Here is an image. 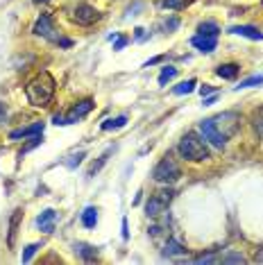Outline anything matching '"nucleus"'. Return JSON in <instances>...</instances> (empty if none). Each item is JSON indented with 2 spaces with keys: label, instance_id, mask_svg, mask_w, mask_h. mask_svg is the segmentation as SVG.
Segmentation results:
<instances>
[{
  "label": "nucleus",
  "instance_id": "nucleus-29",
  "mask_svg": "<svg viewBox=\"0 0 263 265\" xmlns=\"http://www.w3.org/2000/svg\"><path fill=\"white\" fill-rule=\"evenodd\" d=\"M245 256L243 254H229V256H223V263H245Z\"/></svg>",
  "mask_w": 263,
  "mask_h": 265
},
{
  "label": "nucleus",
  "instance_id": "nucleus-6",
  "mask_svg": "<svg viewBox=\"0 0 263 265\" xmlns=\"http://www.w3.org/2000/svg\"><path fill=\"white\" fill-rule=\"evenodd\" d=\"M213 120V125H216V129L220 134H223L225 139L227 136H231V134H236V129H238V113H234V111H225V113H220V116H216V118H211Z\"/></svg>",
  "mask_w": 263,
  "mask_h": 265
},
{
  "label": "nucleus",
  "instance_id": "nucleus-36",
  "mask_svg": "<svg viewBox=\"0 0 263 265\" xmlns=\"http://www.w3.org/2000/svg\"><path fill=\"white\" fill-rule=\"evenodd\" d=\"M123 238H130V229H127V218H123Z\"/></svg>",
  "mask_w": 263,
  "mask_h": 265
},
{
  "label": "nucleus",
  "instance_id": "nucleus-5",
  "mask_svg": "<svg viewBox=\"0 0 263 265\" xmlns=\"http://www.w3.org/2000/svg\"><path fill=\"white\" fill-rule=\"evenodd\" d=\"M170 199H172V191H170V188L154 193V195L148 199V204H145V213H148L150 218H157V215H161V213L168 209Z\"/></svg>",
  "mask_w": 263,
  "mask_h": 265
},
{
  "label": "nucleus",
  "instance_id": "nucleus-21",
  "mask_svg": "<svg viewBox=\"0 0 263 265\" xmlns=\"http://www.w3.org/2000/svg\"><path fill=\"white\" fill-rule=\"evenodd\" d=\"M109 154H112V150H107V152L102 154V157H100V159L95 161V163H93L91 168H89V173H86V177H93V175H98L100 170H102V166L107 163V159H109Z\"/></svg>",
  "mask_w": 263,
  "mask_h": 265
},
{
  "label": "nucleus",
  "instance_id": "nucleus-28",
  "mask_svg": "<svg viewBox=\"0 0 263 265\" xmlns=\"http://www.w3.org/2000/svg\"><path fill=\"white\" fill-rule=\"evenodd\" d=\"M41 143H43V141H41V136L39 134H37V136H32V139H30V143H27V145H23V150H20V157H23V154H27L30 152V150H34V147H39Z\"/></svg>",
  "mask_w": 263,
  "mask_h": 265
},
{
  "label": "nucleus",
  "instance_id": "nucleus-12",
  "mask_svg": "<svg viewBox=\"0 0 263 265\" xmlns=\"http://www.w3.org/2000/svg\"><path fill=\"white\" fill-rule=\"evenodd\" d=\"M43 129H46V123H34V125L30 127H20V129H14L12 134H9V139H27V136H37V134H43Z\"/></svg>",
  "mask_w": 263,
  "mask_h": 265
},
{
  "label": "nucleus",
  "instance_id": "nucleus-11",
  "mask_svg": "<svg viewBox=\"0 0 263 265\" xmlns=\"http://www.w3.org/2000/svg\"><path fill=\"white\" fill-rule=\"evenodd\" d=\"M191 43L200 50V53H213L218 46V36H202V34H195L191 39Z\"/></svg>",
  "mask_w": 263,
  "mask_h": 265
},
{
  "label": "nucleus",
  "instance_id": "nucleus-14",
  "mask_svg": "<svg viewBox=\"0 0 263 265\" xmlns=\"http://www.w3.org/2000/svg\"><path fill=\"white\" fill-rule=\"evenodd\" d=\"M20 218H23V211H20V209H16V211L12 213V218H9V238H7V243H9V247H14V245H16V233H19Z\"/></svg>",
  "mask_w": 263,
  "mask_h": 265
},
{
  "label": "nucleus",
  "instance_id": "nucleus-32",
  "mask_svg": "<svg viewBox=\"0 0 263 265\" xmlns=\"http://www.w3.org/2000/svg\"><path fill=\"white\" fill-rule=\"evenodd\" d=\"M82 159H84V152H77L75 157H71V161H66V166H68V168H75Z\"/></svg>",
  "mask_w": 263,
  "mask_h": 265
},
{
  "label": "nucleus",
  "instance_id": "nucleus-10",
  "mask_svg": "<svg viewBox=\"0 0 263 265\" xmlns=\"http://www.w3.org/2000/svg\"><path fill=\"white\" fill-rule=\"evenodd\" d=\"M55 222H57V213H55L53 209H46V211L37 218V227H39L43 233H53L55 231Z\"/></svg>",
  "mask_w": 263,
  "mask_h": 265
},
{
  "label": "nucleus",
  "instance_id": "nucleus-7",
  "mask_svg": "<svg viewBox=\"0 0 263 265\" xmlns=\"http://www.w3.org/2000/svg\"><path fill=\"white\" fill-rule=\"evenodd\" d=\"M200 132H202L204 141H209L216 150H223V147L227 145V139H225L223 134L216 129V125H213V120H211V118H207V120L200 123Z\"/></svg>",
  "mask_w": 263,
  "mask_h": 265
},
{
  "label": "nucleus",
  "instance_id": "nucleus-26",
  "mask_svg": "<svg viewBox=\"0 0 263 265\" xmlns=\"http://www.w3.org/2000/svg\"><path fill=\"white\" fill-rule=\"evenodd\" d=\"M191 0H161V7L164 9H184Z\"/></svg>",
  "mask_w": 263,
  "mask_h": 265
},
{
  "label": "nucleus",
  "instance_id": "nucleus-17",
  "mask_svg": "<svg viewBox=\"0 0 263 265\" xmlns=\"http://www.w3.org/2000/svg\"><path fill=\"white\" fill-rule=\"evenodd\" d=\"M127 125V116H118V118H107L102 125H100V129L102 132H113V129H120V127Z\"/></svg>",
  "mask_w": 263,
  "mask_h": 265
},
{
  "label": "nucleus",
  "instance_id": "nucleus-38",
  "mask_svg": "<svg viewBox=\"0 0 263 265\" xmlns=\"http://www.w3.org/2000/svg\"><path fill=\"white\" fill-rule=\"evenodd\" d=\"M216 102V95H211V98H204V106H211Z\"/></svg>",
  "mask_w": 263,
  "mask_h": 265
},
{
  "label": "nucleus",
  "instance_id": "nucleus-13",
  "mask_svg": "<svg viewBox=\"0 0 263 265\" xmlns=\"http://www.w3.org/2000/svg\"><path fill=\"white\" fill-rule=\"evenodd\" d=\"M231 34H238V36H247L252 41H263V32H259L254 25H236V27H229Z\"/></svg>",
  "mask_w": 263,
  "mask_h": 265
},
{
  "label": "nucleus",
  "instance_id": "nucleus-16",
  "mask_svg": "<svg viewBox=\"0 0 263 265\" xmlns=\"http://www.w3.org/2000/svg\"><path fill=\"white\" fill-rule=\"evenodd\" d=\"M95 222H98V209H95V206H86L84 213H82V225H84L86 229H93Z\"/></svg>",
  "mask_w": 263,
  "mask_h": 265
},
{
  "label": "nucleus",
  "instance_id": "nucleus-18",
  "mask_svg": "<svg viewBox=\"0 0 263 265\" xmlns=\"http://www.w3.org/2000/svg\"><path fill=\"white\" fill-rule=\"evenodd\" d=\"M197 34H202V36H218V34H220V27H218V23H213V20H204V23L197 25Z\"/></svg>",
  "mask_w": 263,
  "mask_h": 265
},
{
  "label": "nucleus",
  "instance_id": "nucleus-25",
  "mask_svg": "<svg viewBox=\"0 0 263 265\" xmlns=\"http://www.w3.org/2000/svg\"><path fill=\"white\" fill-rule=\"evenodd\" d=\"M39 249H41V243H32V245H27L25 252H23V256H20V261H23V263H30V261H32V256L39 252Z\"/></svg>",
  "mask_w": 263,
  "mask_h": 265
},
{
  "label": "nucleus",
  "instance_id": "nucleus-1",
  "mask_svg": "<svg viewBox=\"0 0 263 265\" xmlns=\"http://www.w3.org/2000/svg\"><path fill=\"white\" fill-rule=\"evenodd\" d=\"M25 95L32 106H46L55 95V80L50 73H39L25 87Z\"/></svg>",
  "mask_w": 263,
  "mask_h": 265
},
{
  "label": "nucleus",
  "instance_id": "nucleus-3",
  "mask_svg": "<svg viewBox=\"0 0 263 265\" xmlns=\"http://www.w3.org/2000/svg\"><path fill=\"white\" fill-rule=\"evenodd\" d=\"M179 177H182V170H179V166L170 157H164V159L154 166V170H152V179H154V181H161V184H172V181H177Z\"/></svg>",
  "mask_w": 263,
  "mask_h": 265
},
{
  "label": "nucleus",
  "instance_id": "nucleus-37",
  "mask_svg": "<svg viewBox=\"0 0 263 265\" xmlns=\"http://www.w3.org/2000/svg\"><path fill=\"white\" fill-rule=\"evenodd\" d=\"M134 32H136V39H138V41H143V39H145V30H143V27H136Z\"/></svg>",
  "mask_w": 263,
  "mask_h": 265
},
{
  "label": "nucleus",
  "instance_id": "nucleus-27",
  "mask_svg": "<svg viewBox=\"0 0 263 265\" xmlns=\"http://www.w3.org/2000/svg\"><path fill=\"white\" fill-rule=\"evenodd\" d=\"M257 84H263V75H252V77L241 82L236 88H250V87H257Z\"/></svg>",
  "mask_w": 263,
  "mask_h": 265
},
{
  "label": "nucleus",
  "instance_id": "nucleus-2",
  "mask_svg": "<svg viewBox=\"0 0 263 265\" xmlns=\"http://www.w3.org/2000/svg\"><path fill=\"white\" fill-rule=\"evenodd\" d=\"M179 154L188 161H204L209 159V147L204 145V141H200L195 134H186L179 141Z\"/></svg>",
  "mask_w": 263,
  "mask_h": 265
},
{
  "label": "nucleus",
  "instance_id": "nucleus-22",
  "mask_svg": "<svg viewBox=\"0 0 263 265\" xmlns=\"http://www.w3.org/2000/svg\"><path fill=\"white\" fill-rule=\"evenodd\" d=\"M175 75H177V68L166 66L164 71H161V75H159V87H166V84H168V82H170Z\"/></svg>",
  "mask_w": 263,
  "mask_h": 265
},
{
  "label": "nucleus",
  "instance_id": "nucleus-9",
  "mask_svg": "<svg viewBox=\"0 0 263 265\" xmlns=\"http://www.w3.org/2000/svg\"><path fill=\"white\" fill-rule=\"evenodd\" d=\"M93 109V100H82L79 105H75L71 109V113L66 116V125H73V123H77L79 118H84L86 113Z\"/></svg>",
  "mask_w": 263,
  "mask_h": 265
},
{
  "label": "nucleus",
  "instance_id": "nucleus-30",
  "mask_svg": "<svg viewBox=\"0 0 263 265\" xmlns=\"http://www.w3.org/2000/svg\"><path fill=\"white\" fill-rule=\"evenodd\" d=\"M177 27H179V20L170 18V20H166L164 25H161V30H164V32H172V30H177Z\"/></svg>",
  "mask_w": 263,
  "mask_h": 265
},
{
  "label": "nucleus",
  "instance_id": "nucleus-8",
  "mask_svg": "<svg viewBox=\"0 0 263 265\" xmlns=\"http://www.w3.org/2000/svg\"><path fill=\"white\" fill-rule=\"evenodd\" d=\"M73 20L77 25H93L95 20H100V12L91 5H77L73 9Z\"/></svg>",
  "mask_w": 263,
  "mask_h": 265
},
{
  "label": "nucleus",
  "instance_id": "nucleus-23",
  "mask_svg": "<svg viewBox=\"0 0 263 265\" xmlns=\"http://www.w3.org/2000/svg\"><path fill=\"white\" fill-rule=\"evenodd\" d=\"M252 123H254V129H257V134L263 139V106H259L257 111L252 113Z\"/></svg>",
  "mask_w": 263,
  "mask_h": 265
},
{
  "label": "nucleus",
  "instance_id": "nucleus-33",
  "mask_svg": "<svg viewBox=\"0 0 263 265\" xmlns=\"http://www.w3.org/2000/svg\"><path fill=\"white\" fill-rule=\"evenodd\" d=\"M213 261H216V256H213V254H204V256H197L195 263H213Z\"/></svg>",
  "mask_w": 263,
  "mask_h": 265
},
{
  "label": "nucleus",
  "instance_id": "nucleus-34",
  "mask_svg": "<svg viewBox=\"0 0 263 265\" xmlns=\"http://www.w3.org/2000/svg\"><path fill=\"white\" fill-rule=\"evenodd\" d=\"M213 91H216V88L209 87V84H204V87H200V95H202V98H204V95H209V93H213Z\"/></svg>",
  "mask_w": 263,
  "mask_h": 265
},
{
  "label": "nucleus",
  "instance_id": "nucleus-35",
  "mask_svg": "<svg viewBox=\"0 0 263 265\" xmlns=\"http://www.w3.org/2000/svg\"><path fill=\"white\" fill-rule=\"evenodd\" d=\"M5 120H7V106L2 105V102H0V125H2Z\"/></svg>",
  "mask_w": 263,
  "mask_h": 265
},
{
  "label": "nucleus",
  "instance_id": "nucleus-20",
  "mask_svg": "<svg viewBox=\"0 0 263 265\" xmlns=\"http://www.w3.org/2000/svg\"><path fill=\"white\" fill-rule=\"evenodd\" d=\"M75 249H77L79 256H82L84 261H89V263H93V261H98V252H95V247L84 245V243H77V245H75Z\"/></svg>",
  "mask_w": 263,
  "mask_h": 265
},
{
  "label": "nucleus",
  "instance_id": "nucleus-19",
  "mask_svg": "<svg viewBox=\"0 0 263 265\" xmlns=\"http://www.w3.org/2000/svg\"><path fill=\"white\" fill-rule=\"evenodd\" d=\"M184 252H186L184 245H182L179 240H175V238H170L164 247V256H182Z\"/></svg>",
  "mask_w": 263,
  "mask_h": 265
},
{
  "label": "nucleus",
  "instance_id": "nucleus-24",
  "mask_svg": "<svg viewBox=\"0 0 263 265\" xmlns=\"http://www.w3.org/2000/svg\"><path fill=\"white\" fill-rule=\"evenodd\" d=\"M195 84H197L195 80H186V82H182V84H177L172 93H175V95H184V93H191L193 88H195Z\"/></svg>",
  "mask_w": 263,
  "mask_h": 265
},
{
  "label": "nucleus",
  "instance_id": "nucleus-4",
  "mask_svg": "<svg viewBox=\"0 0 263 265\" xmlns=\"http://www.w3.org/2000/svg\"><path fill=\"white\" fill-rule=\"evenodd\" d=\"M32 32L37 34V36H43V39H50V41H55V43H59V46H64V48H71L73 46V41L71 39H61V36H57V30L53 27V20H50V16L48 14H41L39 18H37V23H34V27H32Z\"/></svg>",
  "mask_w": 263,
  "mask_h": 265
},
{
  "label": "nucleus",
  "instance_id": "nucleus-31",
  "mask_svg": "<svg viewBox=\"0 0 263 265\" xmlns=\"http://www.w3.org/2000/svg\"><path fill=\"white\" fill-rule=\"evenodd\" d=\"M127 43H130V36H116V41H113V50H123Z\"/></svg>",
  "mask_w": 263,
  "mask_h": 265
},
{
  "label": "nucleus",
  "instance_id": "nucleus-15",
  "mask_svg": "<svg viewBox=\"0 0 263 265\" xmlns=\"http://www.w3.org/2000/svg\"><path fill=\"white\" fill-rule=\"evenodd\" d=\"M238 71H241L238 64H223V66L216 68V75H218V77H223V80H236Z\"/></svg>",
  "mask_w": 263,
  "mask_h": 265
},
{
  "label": "nucleus",
  "instance_id": "nucleus-39",
  "mask_svg": "<svg viewBox=\"0 0 263 265\" xmlns=\"http://www.w3.org/2000/svg\"><path fill=\"white\" fill-rule=\"evenodd\" d=\"M34 2H48V0H34Z\"/></svg>",
  "mask_w": 263,
  "mask_h": 265
}]
</instances>
